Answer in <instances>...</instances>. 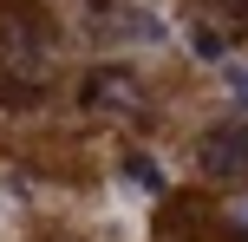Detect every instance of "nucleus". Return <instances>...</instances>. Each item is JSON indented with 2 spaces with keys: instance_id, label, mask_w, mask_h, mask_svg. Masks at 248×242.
Instances as JSON below:
<instances>
[{
  "instance_id": "f257e3e1",
  "label": "nucleus",
  "mask_w": 248,
  "mask_h": 242,
  "mask_svg": "<svg viewBox=\"0 0 248 242\" xmlns=\"http://www.w3.org/2000/svg\"><path fill=\"white\" fill-rule=\"evenodd\" d=\"M202 170L209 177H248V118H235V125H216L209 138L196 144Z\"/></svg>"
},
{
  "instance_id": "f03ea898",
  "label": "nucleus",
  "mask_w": 248,
  "mask_h": 242,
  "mask_svg": "<svg viewBox=\"0 0 248 242\" xmlns=\"http://www.w3.org/2000/svg\"><path fill=\"white\" fill-rule=\"evenodd\" d=\"M124 170H131V190H144V196H163V164H157V157H131Z\"/></svg>"
},
{
  "instance_id": "7ed1b4c3",
  "label": "nucleus",
  "mask_w": 248,
  "mask_h": 242,
  "mask_svg": "<svg viewBox=\"0 0 248 242\" xmlns=\"http://www.w3.org/2000/svg\"><path fill=\"white\" fill-rule=\"evenodd\" d=\"M189 46H196L202 59H222V33H209V26H196V33H189Z\"/></svg>"
},
{
  "instance_id": "20e7f679",
  "label": "nucleus",
  "mask_w": 248,
  "mask_h": 242,
  "mask_svg": "<svg viewBox=\"0 0 248 242\" xmlns=\"http://www.w3.org/2000/svg\"><path fill=\"white\" fill-rule=\"evenodd\" d=\"M229 92H235V98H248V72H242V65H229Z\"/></svg>"
},
{
  "instance_id": "39448f33",
  "label": "nucleus",
  "mask_w": 248,
  "mask_h": 242,
  "mask_svg": "<svg viewBox=\"0 0 248 242\" xmlns=\"http://www.w3.org/2000/svg\"><path fill=\"white\" fill-rule=\"evenodd\" d=\"M235 216H242V223H248V203H242V210H235Z\"/></svg>"
}]
</instances>
